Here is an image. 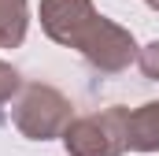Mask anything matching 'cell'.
I'll return each mask as SVG.
<instances>
[{
    "instance_id": "1",
    "label": "cell",
    "mask_w": 159,
    "mask_h": 156,
    "mask_svg": "<svg viewBox=\"0 0 159 156\" xmlns=\"http://www.w3.org/2000/svg\"><path fill=\"white\" fill-rule=\"evenodd\" d=\"M11 123L19 126L22 138L30 141H48V138H63L67 126L74 123V104L52 89V85H26L22 97L15 100V112H11Z\"/></svg>"
},
{
    "instance_id": "2",
    "label": "cell",
    "mask_w": 159,
    "mask_h": 156,
    "mask_svg": "<svg viewBox=\"0 0 159 156\" xmlns=\"http://www.w3.org/2000/svg\"><path fill=\"white\" fill-rule=\"evenodd\" d=\"M129 134V108H104L96 115H81L67 126L63 145L70 156H122Z\"/></svg>"
},
{
    "instance_id": "3",
    "label": "cell",
    "mask_w": 159,
    "mask_h": 156,
    "mask_svg": "<svg viewBox=\"0 0 159 156\" xmlns=\"http://www.w3.org/2000/svg\"><path fill=\"white\" fill-rule=\"evenodd\" d=\"M78 52L96 67V71H104V75H119V71H126L133 60H137V41H133V34L126 30V26H119V22H111V19H96L93 22V30L85 34V41L78 45Z\"/></svg>"
},
{
    "instance_id": "4",
    "label": "cell",
    "mask_w": 159,
    "mask_h": 156,
    "mask_svg": "<svg viewBox=\"0 0 159 156\" xmlns=\"http://www.w3.org/2000/svg\"><path fill=\"white\" fill-rule=\"evenodd\" d=\"M96 19H100V11L93 7V0H41L44 34L67 48H78Z\"/></svg>"
},
{
    "instance_id": "5",
    "label": "cell",
    "mask_w": 159,
    "mask_h": 156,
    "mask_svg": "<svg viewBox=\"0 0 159 156\" xmlns=\"http://www.w3.org/2000/svg\"><path fill=\"white\" fill-rule=\"evenodd\" d=\"M126 149L133 153H159V100H148L129 112Z\"/></svg>"
},
{
    "instance_id": "6",
    "label": "cell",
    "mask_w": 159,
    "mask_h": 156,
    "mask_svg": "<svg viewBox=\"0 0 159 156\" xmlns=\"http://www.w3.org/2000/svg\"><path fill=\"white\" fill-rule=\"evenodd\" d=\"M30 26L26 0H0V48H19Z\"/></svg>"
},
{
    "instance_id": "7",
    "label": "cell",
    "mask_w": 159,
    "mask_h": 156,
    "mask_svg": "<svg viewBox=\"0 0 159 156\" xmlns=\"http://www.w3.org/2000/svg\"><path fill=\"white\" fill-rule=\"evenodd\" d=\"M22 89V78H19V71L11 67V63H4L0 60V104H7L15 93Z\"/></svg>"
},
{
    "instance_id": "8",
    "label": "cell",
    "mask_w": 159,
    "mask_h": 156,
    "mask_svg": "<svg viewBox=\"0 0 159 156\" xmlns=\"http://www.w3.org/2000/svg\"><path fill=\"white\" fill-rule=\"evenodd\" d=\"M137 63H141V71L152 78V82H159V41L144 45V48L137 52Z\"/></svg>"
},
{
    "instance_id": "9",
    "label": "cell",
    "mask_w": 159,
    "mask_h": 156,
    "mask_svg": "<svg viewBox=\"0 0 159 156\" xmlns=\"http://www.w3.org/2000/svg\"><path fill=\"white\" fill-rule=\"evenodd\" d=\"M148 7H156V11H159V0H148Z\"/></svg>"
}]
</instances>
